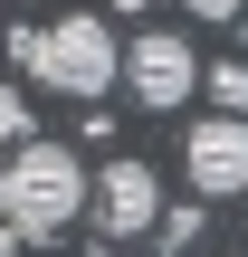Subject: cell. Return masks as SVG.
<instances>
[{"mask_svg": "<svg viewBox=\"0 0 248 257\" xmlns=\"http://www.w3.org/2000/svg\"><path fill=\"white\" fill-rule=\"evenodd\" d=\"M124 86H134V105H143V114H182V105H191V86H201L191 38H182V29H143V38H124Z\"/></svg>", "mask_w": 248, "mask_h": 257, "instance_id": "3", "label": "cell"}, {"mask_svg": "<svg viewBox=\"0 0 248 257\" xmlns=\"http://www.w3.org/2000/svg\"><path fill=\"white\" fill-rule=\"evenodd\" d=\"M19 143H29V105L0 86V153H19Z\"/></svg>", "mask_w": 248, "mask_h": 257, "instance_id": "7", "label": "cell"}, {"mask_svg": "<svg viewBox=\"0 0 248 257\" xmlns=\"http://www.w3.org/2000/svg\"><path fill=\"white\" fill-rule=\"evenodd\" d=\"M182 10H191V19H239L248 29V0H182Z\"/></svg>", "mask_w": 248, "mask_h": 257, "instance_id": "8", "label": "cell"}, {"mask_svg": "<svg viewBox=\"0 0 248 257\" xmlns=\"http://www.w3.org/2000/svg\"><path fill=\"white\" fill-rule=\"evenodd\" d=\"M182 172H191V200H239L248 191V114L182 124Z\"/></svg>", "mask_w": 248, "mask_h": 257, "instance_id": "4", "label": "cell"}, {"mask_svg": "<svg viewBox=\"0 0 248 257\" xmlns=\"http://www.w3.org/2000/svg\"><path fill=\"white\" fill-rule=\"evenodd\" d=\"M96 200V181H86V162L67 153V143H19V153H0V219L19 229V238H67L76 229V210Z\"/></svg>", "mask_w": 248, "mask_h": 257, "instance_id": "1", "label": "cell"}, {"mask_svg": "<svg viewBox=\"0 0 248 257\" xmlns=\"http://www.w3.org/2000/svg\"><path fill=\"white\" fill-rule=\"evenodd\" d=\"M96 229L105 238H143V229H162V181H153V162H134V153H115L105 172H96Z\"/></svg>", "mask_w": 248, "mask_h": 257, "instance_id": "5", "label": "cell"}, {"mask_svg": "<svg viewBox=\"0 0 248 257\" xmlns=\"http://www.w3.org/2000/svg\"><path fill=\"white\" fill-rule=\"evenodd\" d=\"M210 105H220V114H248V67H239V57L210 67Z\"/></svg>", "mask_w": 248, "mask_h": 257, "instance_id": "6", "label": "cell"}, {"mask_svg": "<svg viewBox=\"0 0 248 257\" xmlns=\"http://www.w3.org/2000/svg\"><path fill=\"white\" fill-rule=\"evenodd\" d=\"M10 248H19V229H10V219H0V257H10Z\"/></svg>", "mask_w": 248, "mask_h": 257, "instance_id": "9", "label": "cell"}, {"mask_svg": "<svg viewBox=\"0 0 248 257\" xmlns=\"http://www.w3.org/2000/svg\"><path fill=\"white\" fill-rule=\"evenodd\" d=\"M10 57L38 76V86H57V95H105L115 76H124V48H115V29L105 19H57V29H10Z\"/></svg>", "mask_w": 248, "mask_h": 257, "instance_id": "2", "label": "cell"}]
</instances>
